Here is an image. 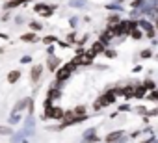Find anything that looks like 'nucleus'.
<instances>
[{"label":"nucleus","mask_w":158,"mask_h":143,"mask_svg":"<svg viewBox=\"0 0 158 143\" xmlns=\"http://www.w3.org/2000/svg\"><path fill=\"white\" fill-rule=\"evenodd\" d=\"M117 102V95L114 93V88H108L104 93H101L99 97H97V100L93 102V110L99 113L101 110H104V108H108V106H114Z\"/></svg>","instance_id":"f257e3e1"},{"label":"nucleus","mask_w":158,"mask_h":143,"mask_svg":"<svg viewBox=\"0 0 158 143\" xmlns=\"http://www.w3.org/2000/svg\"><path fill=\"white\" fill-rule=\"evenodd\" d=\"M76 71H78V69H76L71 61H67V63H63V65L56 71V73H54V80H56V82H65V84H67V80L73 76V73H76Z\"/></svg>","instance_id":"f03ea898"},{"label":"nucleus","mask_w":158,"mask_h":143,"mask_svg":"<svg viewBox=\"0 0 158 143\" xmlns=\"http://www.w3.org/2000/svg\"><path fill=\"white\" fill-rule=\"evenodd\" d=\"M56 10H58L56 4H45V2H37V4H34V11H35L39 17H43V19L52 17Z\"/></svg>","instance_id":"7ed1b4c3"},{"label":"nucleus","mask_w":158,"mask_h":143,"mask_svg":"<svg viewBox=\"0 0 158 143\" xmlns=\"http://www.w3.org/2000/svg\"><path fill=\"white\" fill-rule=\"evenodd\" d=\"M138 28H141V30H143V34H145V37H147V39H151V41H152V39H156V32H158V30L154 28V22H152V21H149V19H145V17H143V19H139V21H138Z\"/></svg>","instance_id":"20e7f679"},{"label":"nucleus","mask_w":158,"mask_h":143,"mask_svg":"<svg viewBox=\"0 0 158 143\" xmlns=\"http://www.w3.org/2000/svg\"><path fill=\"white\" fill-rule=\"evenodd\" d=\"M63 117H65V108H61V106H58V104H54L47 113H43V119L58 121V123H61V121H63Z\"/></svg>","instance_id":"39448f33"},{"label":"nucleus","mask_w":158,"mask_h":143,"mask_svg":"<svg viewBox=\"0 0 158 143\" xmlns=\"http://www.w3.org/2000/svg\"><path fill=\"white\" fill-rule=\"evenodd\" d=\"M43 71H45V65L43 63H32L30 67V82L34 86H37L43 78Z\"/></svg>","instance_id":"423d86ee"},{"label":"nucleus","mask_w":158,"mask_h":143,"mask_svg":"<svg viewBox=\"0 0 158 143\" xmlns=\"http://www.w3.org/2000/svg\"><path fill=\"white\" fill-rule=\"evenodd\" d=\"M23 132H24V136L30 139L32 136H35V117L34 115H26L24 119H23Z\"/></svg>","instance_id":"0eeeda50"},{"label":"nucleus","mask_w":158,"mask_h":143,"mask_svg":"<svg viewBox=\"0 0 158 143\" xmlns=\"http://www.w3.org/2000/svg\"><path fill=\"white\" fill-rule=\"evenodd\" d=\"M101 137L97 134V128L95 126H89L82 132V137H80V143H99Z\"/></svg>","instance_id":"6e6552de"},{"label":"nucleus","mask_w":158,"mask_h":143,"mask_svg":"<svg viewBox=\"0 0 158 143\" xmlns=\"http://www.w3.org/2000/svg\"><path fill=\"white\" fill-rule=\"evenodd\" d=\"M61 65H63V59H61L60 56H56V54H54V56H48L47 61H45V69L48 71V73H56Z\"/></svg>","instance_id":"1a4fd4ad"},{"label":"nucleus","mask_w":158,"mask_h":143,"mask_svg":"<svg viewBox=\"0 0 158 143\" xmlns=\"http://www.w3.org/2000/svg\"><path fill=\"white\" fill-rule=\"evenodd\" d=\"M19 41H21V43H28V45H34V43H39V41H41V37H39L35 32L28 30V32H23V34L19 35Z\"/></svg>","instance_id":"9d476101"},{"label":"nucleus","mask_w":158,"mask_h":143,"mask_svg":"<svg viewBox=\"0 0 158 143\" xmlns=\"http://www.w3.org/2000/svg\"><path fill=\"white\" fill-rule=\"evenodd\" d=\"M114 39H115V37H114V34H112L110 26H106L104 30H101V34H99V41H102V43H104L106 47H110Z\"/></svg>","instance_id":"9b49d317"},{"label":"nucleus","mask_w":158,"mask_h":143,"mask_svg":"<svg viewBox=\"0 0 158 143\" xmlns=\"http://www.w3.org/2000/svg\"><path fill=\"white\" fill-rule=\"evenodd\" d=\"M28 100H30V97L19 99V100L13 104V108H11V113H23V112H26V110H28Z\"/></svg>","instance_id":"f8f14e48"},{"label":"nucleus","mask_w":158,"mask_h":143,"mask_svg":"<svg viewBox=\"0 0 158 143\" xmlns=\"http://www.w3.org/2000/svg\"><path fill=\"white\" fill-rule=\"evenodd\" d=\"M123 136H125V130L117 128V130H112V132H108V134L104 136V141H106V143H115V141H119Z\"/></svg>","instance_id":"ddd939ff"},{"label":"nucleus","mask_w":158,"mask_h":143,"mask_svg":"<svg viewBox=\"0 0 158 143\" xmlns=\"http://www.w3.org/2000/svg\"><path fill=\"white\" fill-rule=\"evenodd\" d=\"M23 78V71H19V69H13V71H10L8 73V76H6V82L10 84V86H15L19 80Z\"/></svg>","instance_id":"4468645a"},{"label":"nucleus","mask_w":158,"mask_h":143,"mask_svg":"<svg viewBox=\"0 0 158 143\" xmlns=\"http://www.w3.org/2000/svg\"><path fill=\"white\" fill-rule=\"evenodd\" d=\"M147 95H149V91H147V88L141 84V82H136V89H134V99L136 100H143V99H147Z\"/></svg>","instance_id":"2eb2a0df"},{"label":"nucleus","mask_w":158,"mask_h":143,"mask_svg":"<svg viewBox=\"0 0 158 143\" xmlns=\"http://www.w3.org/2000/svg\"><path fill=\"white\" fill-rule=\"evenodd\" d=\"M47 97H48V99H52V100L56 102V100H60V99L63 97V89H60V88H56V86H52V84H50V86H48V89H47Z\"/></svg>","instance_id":"dca6fc26"},{"label":"nucleus","mask_w":158,"mask_h":143,"mask_svg":"<svg viewBox=\"0 0 158 143\" xmlns=\"http://www.w3.org/2000/svg\"><path fill=\"white\" fill-rule=\"evenodd\" d=\"M28 2H32V0H6L4 2V10H17V8H21V6H24V4H28Z\"/></svg>","instance_id":"f3484780"},{"label":"nucleus","mask_w":158,"mask_h":143,"mask_svg":"<svg viewBox=\"0 0 158 143\" xmlns=\"http://www.w3.org/2000/svg\"><path fill=\"white\" fill-rule=\"evenodd\" d=\"M106 48H108V47H106L102 41H99V39H97V41H93V43H91V47H89V50H91L95 56H101V54H104V50H106Z\"/></svg>","instance_id":"a211bd4d"},{"label":"nucleus","mask_w":158,"mask_h":143,"mask_svg":"<svg viewBox=\"0 0 158 143\" xmlns=\"http://www.w3.org/2000/svg\"><path fill=\"white\" fill-rule=\"evenodd\" d=\"M67 6L73 8V10H86L88 0H67Z\"/></svg>","instance_id":"6ab92c4d"},{"label":"nucleus","mask_w":158,"mask_h":143,"mask_svg":"<svg viewBox=\"0 0 158 143\" xmlns=\"http://www.w3.org/2000/svg\"><path fill=\"white\" fill-rule=\"evenodd\" d=\"M104 8H106L108 11H112V13H123V10H125V8H123V4H121V2H117V0H115V2H108Z\"/></svg>","instance_id":"aec40b11"},{"label":"nucleus","mask_w":158,"mask_h":143,"mask_svg":"<svg viewBox=\"0 0 158 143\" xmlns=\"http://www.w3.org/2000/svg\"><path fill=\"white\" fill-rule=\"evenodd\" d=\"M154 58V50H152V47H147V48H141L139 50V59L143 61V59H152Z\"/></svg>","instance_id":"412c9836"},{"label":"nucleus","mask_w":158,"mask_h":143,"mask_svg":"<svg viewBox=\"0 0 158 143\" xmlns=\"http://www.w3.org/2000/svg\"><path fill=\"white\" fill-rule=\"evenodd\" d=\"M58 41H60V37H58V35H52V34H48V35L41 37V43H43L45 47H48V45H56Z\"/></svg>","instance_id":"4be33fe9"},{"label":"nucleus","mask_w":158,"mask_h":143,"mask_svg":"<svg viewBox=\"0 0 158 143\" xmlns=\"http://www.w3.org/2000/svg\"><path fill=\"white\" fill-rule=\"evenodd\" d=\"M123 19H121V15L119 13H110L108 17H106V24H110V26H114V24H119Z\"/></svg>","instance_id":"5701e85b"},{"label":"nucleus","mask_w":158,"mask_h":143,"mask_svg":"<svg viewBox=\"0 0 158 143\" xmlns=\"http://www.w3.org/2000/svg\"><path fill=\"white\" fill-rule=\"evenodd\" d=\"M132 41H141L143 37H145V34H143V30L141 28H134L132 32H130V35H128Z\"/></svg>","instance_id":"b1692460"},{"label":"nucleus","mask_w":158,"mask_h":143,"mask_svg":"<svg viewBox=\"0 0 158 143\" xmlns=\"http://www.w3.org/2000/svg\"><path fill=\"white\" fill-rule=\"evenodd\" d=\"M21 121H23V113H11V115L8 117V125H10V126H17Z\"/></svg>","instance_id":"393cba45"},{"label":"nucleus","mask_w":158,"mask_h":143,"mask_svg":"<svg viewBox=\"0 0 158 143\" xmlns=\"http://www.w3.org/2000/svg\"><path fill=\"white\" fill-rule=\"evenodd\" d=\"M141 84H143V86L147 88V91H154V89L158 88V86H156V82H154V80H152L151 76H147V78H143V80H141Z\"/></svg>","instance_id":"a878e982"},{"label":"nucleus","mask_w":158,"mask_h":143,"mask_svg":"<svg viewBox=\"0 0 158 143\" xmlns=\"http://www.w3.org/2000/svg\"><path fill=\"white\" fill-rule=\"evenodd\" d=\"M28 28L32 30V32H35V34H39L45 26H43V22H39V21H30L28 22Z\"/></svg>","instance_id":"bb28decb"},{"label":"nucleus","mask_w":158,"mask_h":143,"mask_svg":"<svg viewBox=\"0 0 158 143\" xmlns=\"http://www.w3.org/2000/svg\"><path fill=\"white\" fill-rule=\"evenodd\" d=\"M10 137H11V143H23V139H24L26 136H24L23 130H17V132H13Z\"/></svg>","instance_id":"cd10ccee"},{"label":"nucleus","mask_w":158,"mask_h":143,"mask_svg":"<svg viewBox=\"0 0 158 143\" xmlns=\"http://www.w3.org/2000/svg\"><path fill=\"white\" fill-rule=\"evenodd\" d=\"M15 130H13V126H10V125H0V136H11Z\"/></svg>","instance_id":"c85d7f7f"},{"label":"nucleus","mask_w":158,"mask_h":143,"mask_svg":"<svg viewBox=\"0 0 158 143\" xmlns=\"http://www.w3.org/2000/svg\"><path fill=\"white\" fill-rule=\"evenodd\" d=\"M102 56H104L106 59H115V58H117V50H115V48H112V47H108V48L104 50V54H102Z\"/></svg>","instance_id":"c756f323"},{"label":"nucleus","mask_w":158,"mask_h":143,"mask_svg":"<svg viewBox=\"0 0 158 143\" xmlns=\"http://www.w3.org/2000/svg\"><path fill=\"white\" fill-rule=\"evenodd\" d=\"M147 4V0H130V10H139L141 6H145Z\"/></svg>","instance_id":"7c9ffc66"},{"label":"nucleus","mask_w":158,"mask_h":143,"mask_svg":"<svg viewBox=\"0 0 158 143\" xmlns=\"http://www.w3.org/2000/svg\"><path fill=\"white\" fill-rule=\"evenodd\" d=\"M132 110H134V108L128 104V100H125L123 104H119V106H117V112H119V113H123V112H127V113H128V112H132Z\"/></svg>","instance_id":"2f4dec72"},{"label":"nucleus","mask_w":158,"mask_h":143,"mask_svg":"<svg viewBox=\"0 0 158 143\" xmlns=\"http://www.w3.org/2000/svg\"><path fill=\"white\" fill-rule=\"evenodd\" d=\"M34 112H35V100H34V97L30 95V100H28V110H26V115H34Z\"/></svg>","instance_id":"473e14b6"},{"label":"nucleus","mask_w":158,"mask_h":143,"mask_svg":"<svg viewBox=\"0 0 158 143\" xmlns=\"http://www.w3.org/2000/svg\"><path fill=\"white\" fill-rule=\"evenodd\" d=\"M73 112H74L76 115H86V113H88V112H86V106H84V104H76V106L73 108Z\"/></svg>","instance_id":"72a5a7b5"},{"label":"nucleus","mask_w":158,"mask_h":143,"mask_svg":"<svg viewBox=\"0 0 158 143\" xmlns=\"http://www.w3.org/2000/svg\"><path fill=\"white\" fill-rule=\"evenodd\" d=\"M52 106H54V100H52V99H48V97H47V99H45V100H43V113H47V112H48V110H50V108H52Z\"/></svg>","instance_id":"f704fd0d"},{"label":"nucleus","mask_w":158,"mask_h":143,"mask_svg":"<svg viewBox=\"0 0 158 143\" xmlns=\"http://www.w3.org/2000/svg\"><path fill=\"white\" fill-rule=\"evenodd\" d=\"M147 100H151V102L158 104V88H156L154 91H149V95H147Z\"/></svg>","instance_id":"c9c22d12"},{"label":"nucleus","mask_w":158,"mask_h":143,"mask_svg":"<svg viewBox=\"0 0 158 143\" xmlns=\"http://www.w3.org/2000/svg\"><path fill=\"white\" fill-rule=\"evenodd\" d=\"M134 112H136V113H139V115H141V117H143V115H147V113H149V110H147V108H145V106H141V104H139V106H136V108H134Z\"/></svg>","instance_id":"e433bc0d"},{"label":"nucleus","mask_w":158,"mask_h":143,"mask_svg":"<svg viewBox=\"0 0 158 143\" xmlns=\"http://www.w3.org/2000/svg\"><path fill=\"white\" fill-rule=\"evenodd\" d=\"M78 21H80L78 17H71V19H69V26H71V30H76V28H78Z\"/></svg>","instance_id":"4c0bfd02"},{"label":"nucleus","mask_w":158,"mask_h":143,"mask_svg":"<svg viewBox=\"0 0 158 143\" xmlns=\"http://www.w3.org/2000/svg\"><path fill=\"white\" fill-rule=\"evenodd\" d=\"M21 63H23V65H28V63H34V58H32L30 54H24V56L21 58Z\"/></svg>","instance_id":"58836bf2"},{"label":"nucleus","mask_w":158,"mask_h":143,"mask_svg":"<svg viewBox=\"0 0 158 143\" xmlns=\"http://www.w3.org/2000/svg\"><path fill=\"white\" fill-rule=\"evenodd\" d=\"M56 54V45H48L47 47V56H54Z\"/></svg>","instance_id":"ea45409f"},{"label":"nucleus","mask_w":158,"mask_h":143,"mask_svg":"<svg viewBox=\"0 0 158 143\" xmlns=\"http://www.w3.org/2000/svg\"><path fill=\"white\" fill-rule=\"evenodd\" d=\"M147 115H149V117H158V104H156V106H154V108H151V110H149V113H147Z\"/></svg>","instance_id":"a19ab883"},{"label":"nucleus","mask_w":158,"mask_h":143,"mask_svg":"<svg viewBox=\"0 0 158 143\" xmlns=\"http://www.w3.org/2000/svg\"><path fill=\"white\" fill-rule=\"evenodd\" d=\"M56 45H58V47H60V48H71V47H73V45H69V43H67V41H61V39H60V41H58V43H56Z\"/></svg>","instance_id":"79ce46f5"},{"label":"nucleus","mask_w":158,"mask_h":143,"mask_svg":"<svg viewBox=\"0 0 158 143\" xmlns=\"http://www.w3.org/2000/svg\"><path fill=\"white\" fill-rule=\"evenodd\" d=\"M139 136H143V130H141V128H139V130H134L128 137H132V139H134V137H139Z\"/></svg>","instance_id":"37998d69"},{"label":"nucleus","mask_w":158,"mask_h":143,"mask_svg":"<svg viewBox=\"0 0 158 143\" xmlns=\"http://www.w3.org/2000/svg\"><path fill=\"white\" fill-rule=\"evenodd\" d=\"M74 54H86V48H84V47H78V45H76V48H74Z\"/></svg>","instance_id":"c03bdc74"},{"label":"nucleus","mask_w":158,"mask_h":143,"mask_svg":"<svg viewBox=\"0 0 158 143\" xmlns=\"http://www.w3.org/2000/svg\"><path fill=\"white\" fill-rule=\"evenodd\" d=\"M23 22H24V17L23 15H17L15 17V24H23Z\"/></svg>","instance_id":"a18cd8bd"},{"label":"nucleus","mask_w":158,"mask_h":143,"mask_svg":"<svg viewBox=\"0 0 158 143\" xmlns=\"http://www.w3.org/2000/svg\"><path fill=\"white\" fill-rule=\"evenodd\" d=\"M139 71H143V67H141V65H134V67H132V73H134V75H136V73H139Z\"/></svg>","instance_id":"49530a36"},{"label":"nucleus","mask_w":158,"mask_h":143,"mask_svg":"<svg viewBox=\"0 0 158 143\" xmlns=\"http://www.w3.org/2000/svg\"><path fill=\"white\" fill-rule=\"evenodd\" d=\"M0 39H2V41H8L10 35H8V34H0Z\"/></svg>","instance_id":"de8ad7c7"},{"label":"nucleus","mask_w":158,"mask_h":143,"mask_svg":"<svg viewBox=\"0 0 158 143\" xmlns=\"http://www.w3.org/2000/svg\"><path fill=\"white\" fill-rule=\"evenodd\" d=\"M10 17H11V15H10V13H6V15H2L0 19H2V21H10Z\"/></svg>","instance_id":"09e8293b"},{"label":"nucleus","mask_w":158,"mask_h":143,"mask_svg":"<svg viewBox=\"0 0 158 143\" xmlns=\"http://www.w3.org/2000/svg\"><path fill=\"white\" fill-rule=\"evenodd\" d=\"M23 143H30V139H28V137H24V139H23Z\"/></svg>","instance_id":"8fccbe9b"},{"label":"nucleus","mask_w":158,"mask_h":143,"mask_svg":"<svg viewBox=\"0 0 158 143\" xmlns=\"http://www.w3.org/2000/svg\"><path fill=\"white\" fill-rule=\"evenodd\" d=\"M154 28H156V30H158V19H156V21H154Z\"/></svg>","instance_id":"3c124183"},{"label":"nucleus","mask_w":158,"mask_h":143,"mask_svg":"<svg viewBox=\"0 0 158 143\" xmlns=\"http://www.w3.org/2000/svg\"><path fill=\"white\" fill-rule=\"evenodd\" d=\"M154 59H158V52H156V54H154Z\"/></svg>","instance_id":"603ef678"},{"label":"nucleus","mask_w":158,"mask_h":143,"mask_svg":"<svg viewBox=\"0 0 158 143\" xmlns=\"http://www.w3.org/2000/svg\"><path fill=\"white\" fill-rule=\"evenodd\" d=\"M151 143H158V137H156V139H154V141H151Z\"/></svg>","instance_id":"864d4df0"},{"label":"nucleus","mask_w":158,"mask_h":143,"mask_svg":"<svg viewBox=\"0 0 158 143\" xmlns=\"http://www.w3.org/2000/svg\"><path fill=\"white\" fill-rule=\"evenodd\" d=\"M139 143H141V141H139Z\"/></svg>","instance_id":"5fc2aeb1"}]
</instances>
